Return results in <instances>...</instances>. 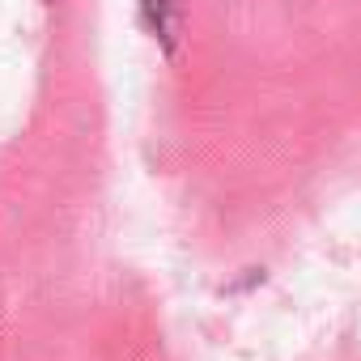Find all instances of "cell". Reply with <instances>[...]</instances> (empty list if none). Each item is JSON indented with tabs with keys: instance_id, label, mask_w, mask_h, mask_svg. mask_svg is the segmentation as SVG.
Returning a JSON list of instances; mask_svg holds the SVG:
<instances>
[{
	"instance_id": "6da1fadb",
	"label": "cell",
	"mask_w": 361,
	"mask_h": 361,
	"mask_svg": "<svg viewBox=\"0 0 361 361\" xmlns=\"http://www.w3.org/2000/svg\"><path fill=\"white\" fill-rule=\"evenodd\" d=\"M145 18L153 26V35L174 47V35H178V18H183V9H178V0H145Z\"/></svg>"
}]
</instances>
